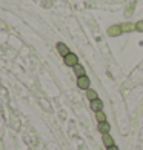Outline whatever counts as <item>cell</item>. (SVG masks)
I'll use <instances>...</instances> for the list:
<instances>
[{
    "mask_svg": "<svg viewBox=\"0 0 143 150\" xmlns=\"http://www.w3.org/2000/svg\"><path fill=\"white\" fill-rule=\"evenodd\" d=\"M106 34L109 37H119L123 34V30H122V25H111L106 31Z\"/></svg>",
    "mask_w": 143,
    "mask_h": 150,
    "instance_id": "3957f363",
    "label": "cell"
},
{
    "mask_svg": "<svg viewBox=\"0 0 143 150\" xmlns=\"http://www.w3.org/2000/svg\"><path fill=\"white\" fill-rule=\"evenodd\" d=\"M102 142H103V146H105L106 149L115 146V144H114V138L109 135V133H106V135H102Z\"/></svg>",
    "mask_w": 143,
    "mask_h": 150,
    "instance_id": "52a82bcc",
    "label": "cell"
},
{
    "mask_svg": "<svg viewBox=\"0 0 143 150\" xmlns=\"http://www.w3.org/2000/svg\"><path fill=\"white\" fill-rule=\"evenodd\" d=\"M122 30H123V33H133V31H137L134 22H125V23H122Z\"/></svg>",
    "mask_w": 143,
    "mask_h": 150,
    "instance_id": "9c48e42d",
    "label": "cell"
},
{
    "mask_svg": "<svg viewBox=\"0 0 143 150\" xmlns=\"http://www.w3.org/2000/svg\"><path fill=\"white\" fill-rule=\"evenodd\" d=\"M63 60H65V65L71 67V68H74L75 65H79V57H77L75 53H69L68 56L63 57Z\"/></svg>",
    "mask_w": 143,
    "mask_h": 150,
    "instance_id": "7a4b0ae2",
    "label": "cell"
},
{
    "mask_svg": "<svg viewBox=\"0 0 143 150\" xmlns=\"http://www.w3.org/2000/svg\"><path fill=\"white\" fill-rule=\"evenodd\" d=\"M134 8H135V0H131V2H129V6L125 9V16H126V17H129V16L134 13Z\"/></svg>",
    "mask_w": 143,
    "mask_h": 150,
    "instance_id": "8fae6325",
    "label": "cell"
},
{
    "mask_svg": "<svg viewBox=\"0 0 143 150\" xmlns=\"http://www.w3.org/2000/svg\"><path fill=\"white\" fill-rule=\"evenodd\" d=\"M77 87L80 90H89L91 88V79L88 76H82V77H77Z\"/></svg>",
    "mask_w": 143,
    "mask_h": 150,
    "instance_id": "6da1fadb",
    "label": "cell"
},
{
    "mask_svg": "<svg viewBox=\"0 0 143 150\" xmlns=\"http://www.w3.org/2000/svg\"><path fill=\"white\" fill-rule=\"evenodd\" d=\"M89 107H91V110L94 113H97V112H100V110H103V101H102L100 98L96 99V101H91L89 102Z\"/></svg>",
    "mask_w": 143,
    "mask_h": 150,
    "instance_id": "5b68a950",
    "label": "cell"
},
{
    "mask_svg": "<svg viewBox=\"0 0 143 150\" xmlns=\"http://www.w3.org/2000/svg\"><path fill=\"white\" fill-rule=\"evenodd\" d=\"M73 71H74L75 77H82V76H86V70H85V67L82 65V64L75 65L74 68H73Z\"/></svg>",
    "mask_w": 143,
    "mask_h": 150,
    "instance_id": "ba28073f",
    "label": "cell"
},
{
    "mask_svg": "<svg viewBox=\"0 0 143 150\" xmlns=\"http://www.w3.org/2000/svg\"><path fill=\"white\" fill-rule=\"evenodd\" d=\"M86 98L88 101H96V99H98V93L94 90V88H89V90H86Z\"/></svg>",
    "mask_w": 143,
    "mask_h": 150,
    "instance_id": "30bf717a",
    "label": "cell"
},
{
    "mask_svg": "<svg viewBox=\"0 0 143 150\" xmlns=\"http://www.w3.org/2000/svg\"><path fill=\"white\" fill-rule=\"evenodd\" d=\"M96 121L97 122H106V115H105L103 110H100V112L96 113Z\"/></svg>",
    "mask_w": 143,
    "mask_h": 150,
    "instance_id": "7c38bea8",
    "label": "cell"
},
{
    "mask_svg": "<svg viewBox=\"0 0 143 150\" xmlns=\"http://www.w3.org/2000/svg\"><path fill=\"white\" fill-rule=\"evenodd\" d=\"M97 130H98V133H102V135H106V133L111 132V124H109V122H98Z\"/></svg>",
    "mask_w": 143,
    "mask_h": 150,
    "instance_id": "8992f818",
    "label": "cell"
},
{
    "mask_svg": "<svg viewBox=\"0 0 143 150\" xmlns=\"http://www.w3.org/2000/svg\"><path fill=\"white\" fill-rule=\"evenodd\" d=\"M106 150H119V147L117 146H112V147H108Z\"/></svg>",
    "mask_w": 143,
    "mask_h": 150,
    "instance_id": "5bb4252c",
    "label": "cell"
},
{
    "mask_svg": "<svg viewBox=\"0 0 143 150\" xmlns=\"http://www.w3.org/2000/svg\"><path fill=\"white\" fill-rule=\"evenodd\" d=\"M135 30L139 31V33H143V20L135 22Z\"/></svg>",
    "mask_w": 143,
    "mask_h": 150,
    "instance_id": "4fadbf2b",
    "label": "cell"
},
{
    "mask_svg": "<svg viewBox=\"0 0 143 150\" xmlns=\"http://www.w3.org/2000/svg\"><path fill=\"white\" fill-rule=\"evenodd\" d=\"M56 48H57V51H59V54H60L62 57L68 56V54L71 53L69 48H68V45H66V43H63V42H59L57 45H56Z\"/></svg>",
    "mask_w": 143,
    "mask_h": 150,
    "instance_id": "277c9868",
    "label": "cell"
}]
</instances>
